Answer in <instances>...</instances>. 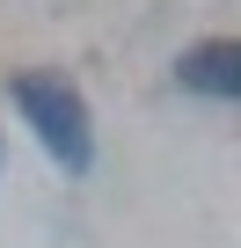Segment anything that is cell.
Masks as SVG:
<instances>
[{
    "label": "cell",
    "mask_w": 241,
    "mask_h": 248,
    "mask_svg": "<svg viewBox=\"0 0 241 248\" xmlns=\"http://www.w3.org/2000/svg\"><path fill=\"white\" fill-rule=\"evenodd\" d=\"M15 109H22V124L80 175L88 161H95V139H88V102L66 88V80H51V73H22L15 80Z\"/></svg>",
    "instance_id": "cell-1"
},
{
    "label": "cell",
    "mask_w": 241,
    "mask_h": 248,
    "mask_svg": "<svg viewBox=\"0 0 241 248\" xmlns=\"http://www.w3.org/2000/svg\"><path fill=\"white\" fill-rule=\"evenodd\" d=\"M176 80H183L190 95L234 102V95H241V44H234V37H205V44H190V51L176 59Z\"/></svg>",
    "instance_id": "cell-2"
}]
</instances>
